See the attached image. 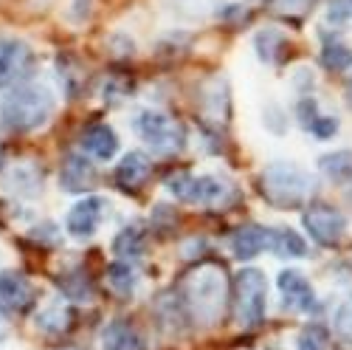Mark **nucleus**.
Here are the masks:
<instances>
[{
	"label": "nucleus",
	"mask_w": 352,
	"mask_h": 350,
	"mask_svg": "<svg viewBox=\"0 0 352 350\" xmlns=\"http://www.w3.org/2000/svg\"><path fill=\"white\" fill-rule=\"evenodd\" d=\"M349 99H352V94H349Z\"/></svg>",
	"instance_id": "nucleus-33"
},
{
	"label": "nucleus",
	"mask_w": 352,
	"mask_h": 350,
	"mask_svg": "<svg viewBox=\"0 0 352 350\" xmlns=\"http://www.w3.org/2000/svg\"><path fill=\"white\" fill-rule=\"evenodd\" d=\"M327 20L333 25H344L352 20V0H330L327 6Z\"/></svg>",
	"instance_id": "nucleus-27"
},
{
	"label": "nucleus",
	"mask_w": 352,
	"mask_h": 350,
	"mask_svg": "<svg viewBox=\"0 0 352 350\" xmlns=\"http://www.w3.org/2000/svg\"><path fill=\"white\" fill-rule=\"evenodd\" d=\"M338 130V119H333V116H316V122L310 125V133L316 138H333Z\"/></svg>",
	"instance_id": "nucleus-28"
},
{
	"label": "nucleus",
	"mask_w": 352,
	"mask_h": 350,
	"mask_svg": "<svg viewBox=\"0 0 352 350\" xmlns=\"http://www.w3.org/2000/svg\"><path fill=\"white\" fill-rule=\"evenodd\" d=\"M181 302L186 308V316L200 328H214L228 302V277L220 266H197L184 280V294Z\"/></svg>",
	"instance_id": "nucleus-1"
},
{
	"label": "nucleus",
	"mask_w": 352,
	"mask_h": 350,
	"mask_svg": "<svg viewBox=\"0 0 352 350\" xmlns=\"http://www.w3.org/2000/svg\"><path fill=\"white\" fill-rule=\"evenodd\" d=\"M34 54L23 40H0V88L20 82L32 71Z\"/></svg>",
	"instance_id": "nucleus-10"
},
{
	"label": "nucleus",
	"mask_w": 352,
	"mask_h": 350,
	"mask_svg": "<svg viewBox=\"0 0 352 350\" xmlns=\"http://www.w3.org/2000/svg\"><path fill=\"white\" fill-rule=\"evenodd\" d=\"M146 342L141 331L127 319H113L99 333V350H144Z\"/></svg>",
	"instance_id": "nucleus-13"
},
{
	"label": "nucleus",
	"mask_w": 352,
	"mask_h": 350,
	"mask_svg": "<svg viewBox=\"0 0 352 350\" xmlns=\"http://www.w3.org/2000/svg\"><path fill=\"white\" fill-rule=\"evenodd\" d=\"M60 181L68 192H85V189H91L96 184V169L94 164L87 161L85 156L79 153H71L65 156L63 161V172H60Z\"/></svg>",
	"instance_id": "nucleus-15"
},
{
	"label": "nucleus",
	"mask_w": 352,
	"mask_h": 350,
	"mask_svg": "<svg viewBox=\"0 0 352 350\" xmlns=\"http://www.w3.org/2000/svg\"><path fill=\"white\" fill-rule=\"evenodd\" d=\"M0 167H3V153H0Z\"/></svg>",
	"instance_id": "nucleus-31"
},
{
	"label": "nucleus",
	"mask_w": 352,
	"mask_h": 350,
	"mask_svg": "<svg viewBox=\"0 0 352 350\" xmlns=\"http://www.w3.org/2000/svg\"><path fill=\"white\" fill-rule=\"evenodd\" d=\"M150 158H146L144 153H127L122 158V164L116 167V181H119L122 189L127 192H135L146 184V178H150Z\"/></svg>",
	"instance_id": "nucleus-16"
},
{
	"label": "nucleus",
	"mask_w": 352,
	"mask_h": 350,
	"mask_svg": "<svg viewBox=\"0 0 352 350\" xmlns=\"http://www.w3.org/2000/svg\"><path fill=\"white\" fill-rule=\"evenodd\" d=\"M63 350H74V347H63Z\"/></svg>",
	"instance_id": "nucleus-32"
},
{
	"label": "nucleus",
	"mask_w": 352,
	"mask_h": 350,
	"mask_svg": "<svg viewBox=\"0 0 352 350\" xmlns=\"http://www.w3.org/2000/svg\"><path fill=\"white\" fill-rule=\"evenodd\" d=\"M274 254L279 257H305L307 254V243L296 235L293 229H274Z\"/></svg>",
	"instance_id": "nucleus-21"
},
{
	"label": "nucleus",
	"mask_w": 352,
	"mask_h": 350,
	"mask_svg": "<svg viewBox=\"0 0 352 350\" xmlns=\"http://www.w3.org/2000/svg\"><path fill=\"white\" fill-rule=\"evenodd\" d=\"M316 0H276V9L282 14H305L313 9Z\"/></svg>",
	"instance_id": "nucleus-29"
},
{
	"label": "nucleus",
	"mask_w": 352,
	"mask_h": 350,
	"mask_svg": "<svg viewBox=\"0 0 352 350\" xmlns=\"http://www.w3.org/2000/svg\"><path fill=\"white\" fill-rule=\"evenodd\" d=\"M37 294L32 282H28L20 271H0V308L12 313H25L32 311Z\"/></svg>",
	"instance_id": "nucleus-11"
},
{
	"label": "nucleus",
	"mask_w": 352,
	"mask_h": 350,
	"mask_svg": "<svg viewBox=\"0 0 352 350\" xmlns=\"http://www.w3.org/2000/svg\"><path fill=\"white\" fill-rule=\"evenodd\" d=\"M279 45H282V34L274 32V28H262V32L256 34V54H259L265 63H274Z\"/></svg>",
	"instance_id": "nucleus-25"
},
{
	"label": "nucleus",
	"mask_w": 352,
	"mask_h": 350,
	"mask_svg": "<svg viewBox=\"0 0 352 350\" xmlns=\"http://www.w3.org/2000/svg\"><path fill=\"white\" fill-rule=\"evenodd\" d=\"M82 150L96 161H110L119 153V136L110 125H91L82 133Z\"/></svg>",
	"instance_id": "nucleus-14"
},
{
	"label": "nucleus",
	"mask_w": 352,
	"mask_h": 350,
	"mask_svg": "<svg viewBox=\"0 0 352 350\" xmlns=\"http://www.w3.org/2000/svg\"><path fill=\"white\" fill-rule=\"evenodd\" d=\"M318 169H321V175H327L330 181H338V184L352 181V150H338V153L321 156Z\"/></svg>",
	"instance_id": "nucleus-17"
},
{
	"label": "nucleus",
	"mask_w": 352,
	"mask_h": 350,
	"mask_svg": "<svg viewBox=\"0 0 352 350\" xmlns=\"http://www.w3.org/2000/svg\"><path fill=\"white\" fill-rule=\"evenodd\" d=\"M34 322L45 333H63L71 325V308H65L63 302H51L34 316Z\"/></svg>",
	"instance_id": "nucleus-18"
},
{
	"label": "nucleus",
	"mask_w": 352,
	"mask_h": 350,
	"mask_svg": "<svg viewBox=\"0 0 352 350\" xmlns=\"http://www.w3.org/2000/svg\"><path fill=\"white\" fill-rule=\"evenodd\" d=\"M54 113V94L43 82H23L14 85L0 102V122L14 133H34L40 130Z\"/></svg>",
	"instance_id": "nucleus-2"
},
{
	"label": "nucleus",
	"mask_w": 352,
	"mask_h": 350,
	"mask_svg": "<svg viewBox=\"0 0 352 350\" xmlns=\"http://www.w3.org/2000/svg\"><path fill=\"white\" fill-rule=\"evenodd\" d=\"M321 65L327 71H344L352 65V48L344 45L341 40H327L321 48Z\"/></svg>",
	"instance_id": "nucleus-22"
},
{
	"label": "nucleus",
	"mask_w": 352,
	"mask_h": 350,
	"mask_svg": "<svg viewBox=\"0 0 352 350\" xmlns=\"http://www.w3.org/2000/svg\"><path fill=\"white\" fill-rule=\"evenodd\" d=\"M104 209H107V200L104 198H96V195H87L82 198L79 203H74L68 218H65V226L68 231L76 238V240H87L96 235V229L104 218Z\"/></svg>",
	"instance_id": "nucleus-9"
},
{
	"label": "nucleus",
	"mask_w": 352,
	"mask_h": 350,
	"mask_svg": "<svg viewBox=\"0 0 352 350\" xmlns=\"http://www.w3.org/2000/svg\"><path fill=\"white\" fill-rule=\"evenodd\" d=\"M107 282L119 297H130L135 291V285H138V274H135V269L130 266L127 260H119V262H113V266L107 269Z\"/></svg>",
	"instance_id": "nucleus-20"
},
{
	"label": "nucleus",
	"mask_w": 352,
	"mask_h": 350,
	"mask_svg": "<svg viewBox=\"0 0 352 350\" xmlns=\"http://www.w3.org/2000/svg\"><path fill=\"white\" fill-rule=\"evenodd\" d=\"M164 187L184 203H200V207H212L228 195V187L223 178L212 175H189V172H175L164 181Z\"/></svg>",
	"instance_id": "nucleus-6"
},
{
	"label": "nucleus",
	"mask_w": 352,
	"mask_h": 350,
	"mask_svg": "<svg viewBox=\"0 0 352 350\" xmlns=\"http://www.w3.org/2000/svg\"><path fill=\"white\" fill-rule=\"evenodd\" d=\"M279 285V294H282V305L287 311H296V313H310L316 308V291L310 285V280L296 271V269H285L276 277Z\"/></svg>",
	"instance_id": "nucleus-8"
},
{
	"label": "nucleus",
	"mask_w": 352,
	"mask_h": 350,
	"mask_svg": "<svg viewBox=\"0 0 352 350\" xmlns=\"http://www.w3.org/2000/svg\"><path fill=\"white\" fill-rule=\"evenodd\" d=\"M274 246V229L268 226H243L231 235V249L237 260H251L262 251H271Z\"/></svg>",
	"instance_id": "nucleus-12"
},
{
	"label": "nucleus",
	"mask_w": 352,
	"mask_h": 350,
	"mask_svg": "<svg viewBox=\"0 0 352 350\" xmlns=\"http://www.w3.org/2000/svg\"><path fill=\"white\" fill-rule=\"evenodd\" d=\"M333 325H336V333H338L346 344H352V297H346V300L336 308Z\"/></svg>",
	"instance_id": "nucleus-26"
},
{
	"label": "nucleus",
	"mask_w": 352,
	"mask_h": 350,
	"mask_svg": "<svg viewBox=\"0 0 352 350\" xmlns=\"http://www.w3.org/2000/svg\"><path fill=\"white\" fill-rule=\"evenodd\" d=\"M327 328L324 325H305L299 339H296V350H327Z\"/></svg>",
	"instance_id": "nucleus-24"
},
{
	"label": "nucleus",
	"mask_w": 352,
	"mask_h": 350,
	"mask_svg": "<svg viewBox=\"0 0 352 350\" xmlns=\"http://www.w3.org/2000/svg\"><path fill=\"white\" fill-rule=\"evenodd\" d=\"M56 285L63 288L65 297H71L76 302H87L94 297V285H91V280H87L82 271H71V274L60 277V280H56Z\"/></svg>",
	"instance_id": "nucleus-23"
},
{
	"label": "nucleus",
	"mask_w": 352,
	"mask_h": 350,
	"mask_svg": "<svg viewBox=\"0 0 352 350\" xmlns=\"http://www.w3.org/2000/svg\"><path fill=\"white\" fill-rule=\"evenodd\" d=\"M268 280L259 269H243L234 280V313L240 328H256L265 322Z\"/></svg>",
	"instance_id": "nucleus-4"
},
{
	"label": "nucleus",
	"mask_w": 352,
	"mask_h": 350,
	"mask_svg": "<svg viewBox=\"0 0 352 350\" xmlns=\"http://www.w3.org/2000/svg\"><path fill=\"white\" fill-rule=\"evenodd\" d=\"M135 130H138V136L144 138L146 147H150L153 153H161V156L178 153V150L184 147V141H186L184 127L175 122L172 116L158 113V110H144V113H138Z\"/></svg>",
	"instance_id": "nucleus-5"
},
{
	"label": "nucleus",
	"mask_w": 352,
	"mask_h": 350,
	"mask_svg": "<svg viewBox=\"0 0 352 350\" xmlns=\"http://www.w3.org/2000/svg\"><path fill=\"white\" fill-rule=\"evenodd\" d=\"M302 223L307 229V235L318 246H336L346 235V218L336 207H324V203H316V207H310L302 215Z\"/></svg>",
	"instance_id": "nucleus-7"
},
{
	"label": "nucleus",
	"mask_w": 352,
	"mask_h": 350,
	"mask_svg": "<svg viewBox=\"0 0 352 350\" xmlns=\"http://www.w3.org/2000/svg\"><path fill=\"white\" fill-rule=\"evenodd\" d=\"M9 331H12V325H9V319H6L3 308H0V342H6V339H9Z\"/></svg>",
	"instance_id": "nucleus-30"
},
{
	"label": "nucleus",
	"mask_w": 352,
	"mask_h": 350,
	"mask_svg": "<svg viewBox=\"0 0 352 350\" xmlns=\"http://www.w3.org/2000/svg\"><path fill=\"white\" fill-rule=\"evenodd\" d=\"M113 251L119 254V260H127V262L141 257L144 254V231L138 226L122 229L119 235H116V240H113Z\"/></svg>",
	"instance_id": "nucleus-19"
},
{
	"label": "nucleus",
	"mask_w": 352,
	"mask_h": 350,
	"mask_svg": "<svg viewBox=\"0 0 352 350\" xmlns=\"http://www.w3.org/2000/svg\"><path fill=\"white\" fill-rule=\"evenodd\" d=\"M316 178L290 161H274L259 172V192L271 207L276 209H293L307 203L316 192Z\"/></svg>",
	"instance_id": "nucleus-3"
}]
</instances>
